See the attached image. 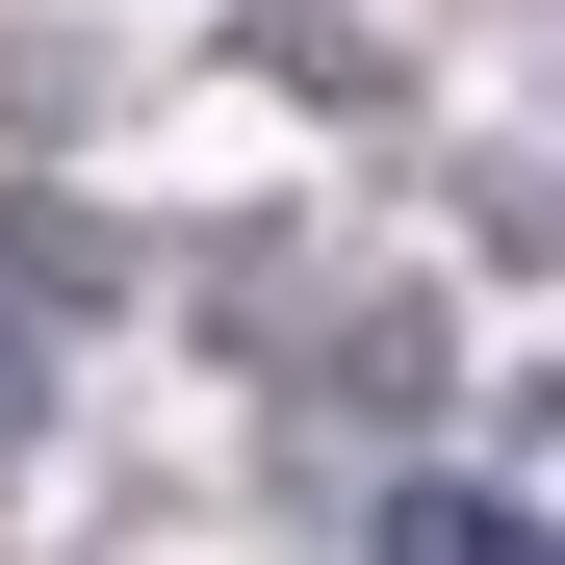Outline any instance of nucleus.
Listing matches in <instances>:
<instances>
[{"mask_svg": "<svg viewBox=\"0 0 565 565\" xmlns=\"http://www.w3.org/2000/svg\"><path fill=\"white\" fill-rule=\"evenodd\" d=\"M412 565H565V540H540V514H489V489H437V514H412Z\"/></svg>", "mask_w": 565, "mask_h": 565, "instance_id": "1", "label": "nucleus"}, {"mask_svg": "<svg viewBox=\"0 0 565 565\" xmlns=\"http://www.w3.org/2000/svg\"><path fill=\"white\" fill-rule=\"evenodd\" d=\"M0 412H26V334H0Z\"/></svg>", "mask_w": 565, "mask_h": 565, "instance_id": "2", "label": "nucleus"}]
</instances>
